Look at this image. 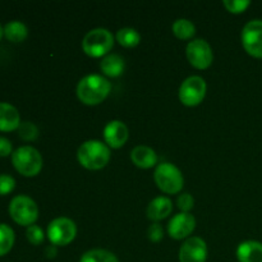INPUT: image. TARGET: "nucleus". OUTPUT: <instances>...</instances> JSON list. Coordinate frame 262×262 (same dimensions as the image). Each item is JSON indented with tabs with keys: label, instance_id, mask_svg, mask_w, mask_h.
Instances as JSON below:
<instances>
[{
	"label": "nucleus",
	"instance_id": "nucleus-6",
	"mask_svg": "<svg viewBox=\"0 0 262 262\" xmlns=\"http://www.w3.org/2000/svg\"><path fill=\"white\" fill-rule=\"evenodd\" d=\"M9 214L17 224L30 227L38 217V207L31 197L19 194L10 201Z\"/></svg>",
	"mask_w": 262,
	"mask_h": 262
},
{
	"label": "nucleus",
	"instance_id": "nucleus-15",
	"mask_svg": "<svg viewBox=\"0 0 262 262\" xmlns=\"http://www.w3.org/2000/svg\"><path fill=\"white\" fill-rule=\"evenodd\" d=\"M173 211V204L170 199L165 196H159L154 199L147 206V217L152 222L158 223L165 219Z\"/></svg>",
	"mask_w": 262,
	"mask_h": 262
},
{
	"label": "nucleus",
	"instance_id": "nucleus-21",
	"mask_svg": "<svg viewBox=\"0 0 262 262\" xmlns=\"http://www.w3.org/2000/svg\"><path fill=\"white\" fill-rule=\"evenodd\" d=\"M117 41L124 48H135L140 43L141 35L135 28H120L117 32Z\"/></svg>",
	"mask_w": 262,
	"mask_h": 262
},
{
	"label": "nucleus",
	"instance_id": "nucleus-13",
	"mask_svg": "<svg viewBox=\"0 0 262 262\" xmlns=\"http://www.w3.org/2000/svg\"><path fill=\"white\" fill-rule=\"evenodd\" d=\"M127 125L120 120H112L104 128V140L112 148H120L128 140Z\"/></svg>",
	"mask_w": 262,
	"mask_h": 262
},
{
	"label": "nucleus",
	"instance_id": "nucleus-17",
	"mask_svg": "<svg viewBox=\"0 0 262 262\" xmlns=\"http://www.w3.org/2000/svg\"><path fill=\"white\" fill-rule=\"evenodd\" d=\"M239 262H262V243L257 241H246L237 248Z\"/></svg>",
	"mask_w": 262,
	"mask_h": 262
},
{
	"label": "nucleus",
	"instance_id": "nucleus-22",
	"mask_svg": "<svg viewBox=\"0 0 262 262\" xmlns=\"http://www.w3.org/2000/svg\"><path fill=\"white\" fill-rule=\"evenodd\" d=\"M79 262H119V260L110 251L96 248V250L87 251L86 253H83Z\"/></svg>",
	"mask_w": 262,
	"mask_h": 262
},
{
	"label": "nucleus",
	"instance_id": "nucleus-29",
	"mask_svg": "<svg viewBox=\"0 0 262 262\" xmlns=\"http://www.w3.org/2000/svg\"><path fill=\"white\" fill-rule=\"evenodd\" d=\"M147 237L151 242H155V243L160 242L164 237L163 227H161L159 223H154V224H151L147 229Z\"/></svg>",
	"mask_w": 262,
	"mask_h": 262
},
{
	"label": "nucleus",
	"instance_id": "nucleus-10",
	"mask_svg": "<svg viewBox=\"0 0 262 262\" xmlns=\"http://www.w3.org/2000/svg\"><path fill=\"white\" fill-rule=\"evenodd\" d=\"M242 45L250 55L262 58V20H250L242 30Z\"/></svg>",
	"mask_w": 262,
	"mask_h": 262
},
{
	"label": "nucleus",
	"instance_id": "nucleus-7",
	"mask_svg": "<svg viewBox=\"0 0 262 262\" xmlns=\"http://www.w3.org/2000/svg\"><path fill=\"white\" fill-rule=\"evenodd\" d=\"M77 235V225L69 217H56L49 224L48 238L54 246L69 245Z\"/></svg>",
	"mask_w": 262,
	"mask_h": 262
},
{
	"label": "nucleus",
	"instance_id": "nucleus-12",
	"mask_svg": "<svg viewBox=\"0 0 262 262\" xmlns=\"http://www.w3.org/2000/svg\"><path fill=\"white\" fill-rule=\"evenodd\" d=\"M196 228V219L189 212H179L174 215L168 224V233L173 239H183L188 235L192 234V232Z\"/></svg>",
	"mask_w": 262,
	"mask_h": 262
},
{
	"label": "nucleus",
	"instance_id": "nucleus-3",
	"mask_svg": "<svg viewBox=\"0 0 262 262\" xmlns=\"http://www.w3.org/2000/svg\"><path fill=\"white\" fill-rule=\"evenodd\" d=\"M15 170L25 177H35L42 169V156L32 146H22L12 154Z\"/></svg>",
	"mask_w": 262,
	"mask_h": 262
},
{
	"label": "nucleus",
	"instance_id": "nucleus-24",
	"mask_svg": "<svg viewBox=\"0 0 262 262\" xmlns=\"http://www.w3.org/2000/svg\"><path fill=\"white\" fill-rule=\"evenodd\" d=\"M18 135L25 141H33L38 137V129L33 123L23 122L18 127Z\"/></svg>",
	"mask_w": 262,
	"mask_h": 262
},
{
	"label": "nucleus",
	"instance_id": "nucleus-2",
	"mask_svg": "<svg viewBox=\"0 0 262 262\" xmlns=\"http://www.w3.org/2000/svg\"><path fill=\"white\" fill-rule=\"evenodd\" d=\"M77 159L83 168L90 170H99L106 166L110 160V148L101 141H86L79 146Z\"/></svg>",
	"mask_w": 262,
	"mask_h": 262
},
{
	"label": "nucleus",
	"instance_id": "nucleus-5",
	"mask_svg": "<svg viewBox=\"0 0 262 262\" xmlns=\"http://www.w3.org/2000/svg\"><path fill=\"white\" fill-rule=\"evenodd\" d=\"M154 179L163 192L169 194L178 193L182 191L184 178L182 171L174 164L161 163L156 166Z\"/></svg>",
	"mask_w": 262,
	"mask_h": 262
},
{
	"label": "nucleus",
	"instance_id": "nucleus-25",
	"mask_svg": "<svg viewBox=\"0 0 262 262\" xmlns=\"http://www.w3.org/2000/svg\"><path fill=\"white\" fill-rule=\"evenodd\" d=\"M26 237H27L28 242L33 246H40L41 243L45 239V234H43L42 229H41L38 225H30L27 227V230H26Z\"/></svg>",
	"mask_w": 262,
	"mask_h": 262
},
{
	"label": "nucleus",
	"instance_id": "nucleus-14",
	"mask_svg": "<svg viewBox=\"0 0 262 262\" xmlns=\"http://www.w3.org/2000/svg\"><path fill=\"white\" fill-rule=\"evenodd\" d=\"M20 125V117L17 107L8 102H0V130L12 132Z\"/></svg>",
	"mask_w": 262,
	"mask_h": 262
},
{
	"label": "nucleus",
	"instance_id": "nucleus-4",
	"mask_svg": "<svg viewBox=\"0 0 262 262\" xmlns=\"http://www.w3.org/2000/svg\"><path fill=\"white\" fill-rule=\"evenodd\" d=\"M114 46V36L106 28H94L86 33L82 41V49L92 58L106 56Z\"/></svg>",
	"mask_w": 262,
	"mask_h": 262
},
{
	"label": "nucleus",
	"instance_id": "nucleus-9",
	"mask_svg": "<svg viewBox=\"0 0 262 262\" xmlns=\"http://www.w3.org/2000/svg\"><path fill=\"white\" fill-rule=\"evenodd\" d=\"M188 61L197 69H206L211 66L214 54L210 43L202 38H196L187 45L186 49Z\"/></svg>",
	"mask_w": 262,
	"mask_h": 262
},
{
	"label": "nucleus",
	"instance_id": "nucleus-28",
	"mask_svg": "<svg viewBox=\"0 0 262 262\" xmlns=\"http://www.w3.org/2000/svg\"><path fill=\"white\" fill-rule=\"evenodd\" d=\"M177 204H178V207L181 209L182 212H189L194 206V200L192 197V194L189 193H182L179 194L178 200H177Z\"/></svg>",
	"mask_w": 262,
	"mask_h": 262
},
{
	"label": "nucleus",
	"instance_id": "nucleus-8",
	"mask_svg": "<svg viewBox=\"0 0 262 262\" xmlns=\"http://www.w3.org/2000/svg\"><path fill=\"white\" fill-rule=\"evenodd\" d=\"M206 90V82L202 77L191 76L179 87V100L186 106H196L204 100Z\"/></svg>",
	"mask_w": 262,
	"mask_h": 262
},
{
	"label": "nucleus",
	"instance_id": "nucleus-11",
	"mask_svg": "<svg viewBox=\"0 0 262 262\" xmlns=\"http://www.w3.org/2000/svg\"><path fill=\"white\" fill-rule=\"evenodd\" d=\"M207 245L202 238H187L179 250V261L181 262H206Z\"/></svg>",
	"mask_w": 262,
	"mask_h": 262
},
{
	"label": "nucleus",
	"instance_id": "nucleus-32",
	"mask_svg": "<svg viewBox=\"0 0 262 262\" xmlns=\"http://www.w3.org/2000/svg\"><path fill=\"white\" fill-rule=\"evenodd\" d=\"M3 35H4V28H3L2 25H0V40H2Z\"/></svg>",
	"mask_w": 262,
	"mask_h": 262
},
{
	"label": "nucleus",
	"instance_id": "nucleus-23",
	"mask_svg": "<svg viewBox=\"0 0 262 262\" xmlns=\"http://www.w3.org/2000/svg\"><path fill=\"white\" fill-rule=\"evenodd\" d=\"M14 232L7 224H0V257L7 255L14 245Z\"/></svg>",
	"mask_w": 262,
	"mask_h": 262
},
{
	"label": "nucleus",
	"instance_id": "nucleus-1",
	"mask_svg": "<svg viewBox=\"0 0 262 262\" xmlns=\"http://www.w3.org/2000/svg\"><path fill=\"white\" fill-rule=\"evenodd\" d=\"M112 84L100 74H89L77 84V97L86 105L101 104L110 94Z\"/></svg>",
	"mask_w": 262,
	"mask_h": 262
},
{
	"label": "nucleus",
	"instance_id": "nucleus-27",
	"mask_svg": "<svg viewBox=\"0 0 262 262\" xmlns=\"http://www.w3.org/2000/svg\"><path fill=\"white\" fill-rule=\"evenodd\" d=\"M15 188V181L12 176L2 174L0 176V196L10 193Z\"/></svg>",
	"mask_w": 262,
	"mask_h": 262
},
{
	"label": "nucleus",
	"instance_id": "nucleus-30",
	"mask_svg": "<svg viewBox=\"0 0 262 262\" xmlns=\"http://www.w3.org/2000/svg\"><path fill=\"white\" fill-rule=\"evenodd\" d=\"M12 150L13 147L10 141L5 137H0V156L10 155V154H13Z\"/></svg>",
	"mask_w": 262,
	"mask_h": 262
},
{
	"label": "nucleus",
	"instance_id": "nucleus-19",
	"mask_svg": "<svg viewBox=\"0 0 262 262\" xmlns=\"http://www.w3.org/2000/svg\"><path fill=\"white\" fill-rule=\"evenodd\" d=\"M28 35L27 26L20 20H10L4 27V36L12 42H22Z\"/></svg>",
	"mask_w": 262,
	"mask_h": 262
},
{
	"label": "nucleus",
	"instance_id": "nucleus-20",
	"mask_svg": "<svg viewBox=\"0 0 262 262\" xmlns=\"http://www.w3.org/2000/svg\"><path fill=\"white\" fill-rule=\"evenodd\" d=\"M173 33L181 40H189L194 36L196 33V27H194L193 23L189 19H186V18H179L176 22L173 23Z\"/></svg>",
	"mask_w": 262,
	"mask_h": 262
},
{
	"label": "nucleus",
	"instance_id": "nucleus-16",
	"mask_svg": "<svg viewBox=\"0 0 262 262\" xmlns=\"http://www.w3.org/2000/svg\"><path fill=\"white\" fill-rule=\"evenodd\" d=\"M130 160L136 166L141 169H150L158 163V155L148 146H136L130 152Z\"/></svg>",
	"mask_w": 262,
	"mask_h": 262
},
{
	"label": "nucleus",
	"instance_id": "nucleus-31",
	"mask_svg": "<svg viewBox=\"0 0 262 262\" xmlns=\"http://www.w3.org/2000/svg\"><path fill=\"white\" fill-rule=\"evenodd\" d=\"M45 255H46V257H50V258L55 257V256H56V246H54V245L48 246V247L45 248Z\"/></svg>",
	"mask_w": 262,
	"mask_h": 262
},
{
	"label": "nucleus",
	"instance_id": "nucleus-18",
	"mask_svg": "<svg viewBox=\"0 0 262 262\" xmlns=\"http://www.w3.org/2000/svg\"><path fill=\"white\" fill-rule=\"evenodd\" d=\"M102 73L107 77H119L125 68L124 59L118 54H107L100 63Z\"/></svg>",
	"mask_w": 262,
	"mask_h": 262
},
{
	"label": "nucleus",
	"instance_id": "nucleus-26",
	"mask_svg": "<svg viewBox=\"0 0 262 262\" xmlns=\"http://www.w3.org/2000/svg\"><path fill=\"white\" fill-rule=\"evenodd\" d=\"M224 7L230 13H242L251 5L250 0H224Z\"/></svg>",
	"mask_w": 262,
	"mask_h": 262
}]
</instances>
